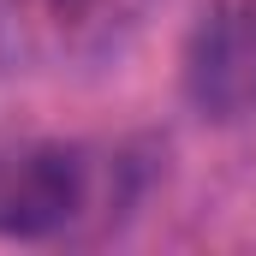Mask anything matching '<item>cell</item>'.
<instances>
[{
  "mask_svg": "<svg viewBox=\"0 0 256 256\" xmlns=\"http://www.w3.org/2000/svg\"><path fill=\"white\" fill-rule=\"evenodd\" d=\"M90 202V155L72 143H0V238H48Z\"/></svg>",
  "mask_w": 256,
  "mask_h": 256,
  "instance_id": "6da1fadb",
  "label": "cell"
},
{
  "mask_svg": "<svg viewBox=\"0 0 256 256\" xmlns=\"http://www.w3.org/2000/svg\"><path fill=\"white\" fill-rule=\"evenodd\" d=\"M185 84L214 120L256 114V0H208L185 54Z\"/></svg>",
  "mask_w": 256,
  "mask_h": 256,
  "instance_id": "7a4b0ae2",
  "label": "cell"
}]
</instances>
